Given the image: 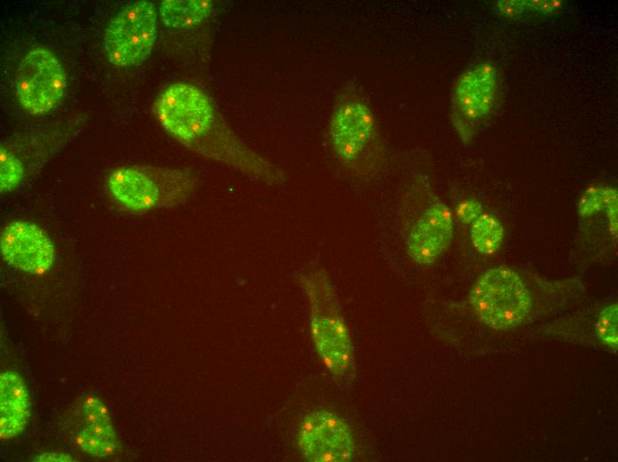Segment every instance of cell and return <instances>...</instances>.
Listing matches in <instances>:
<instances>
[{"mask_svg":"<svg viewBox=\"0 0 618 462\" xmlns=\"http://www.w3.org/2000/svg\"><path fill=\"white\" fill-rule=\"evenodd\" d=\"M309 307L310 334L325 368L337 380L354 375V355L349 329L327 272L312 267L299 275Z\"/></svg>","mask_w":618,"mask_h":462,"instance_id":"cell-1","label":"cell"},{"mask_svg":"<svg viewBox=\"0 0 618 462\" xmlns=\"http://www.w3.org/2000/svg\"><path fill=\"white\" fill-rule=\"evenodd\" d=\"M107 188L126 211L143 214L184 203L197 179L190 171L150 166H125L112 171Z\"/></svg>","mask_w":618,"mask_h":462,"instance_id":"cell-2","label":"cell"},{"mask_svg":"<svg viewBox=\"0 0 618 462\" xmlns=\"http://www.w3.org/2000/svg\"><path fill=\"white\" fill-rule=\"evenodd\" d=\"M469 299L479 319L499 331L517 327L532 309L531 294L521 276L504 267L482 273L472 285Z\"/></svg>","mask_w":618,"mask_h":462,"instance_id":"cell-3","label":"cell"},{"mask_svg":"<svg viewBox=\"0 0 618 462\" xmlns=\"http://www.w3.org/2000/svg\"><path fill=\"white\" fill-rule=\"evenodd\" d=\"M157 35V11L148 1L131 3L110 20L104 49L110 63L133 67L150 55Z\"/></svg>","mask_w":618,"mask_h":462,"instance_id":"cell-4","label":"cell"},{"mask_svg":"<svg viewBox=\"0 0 618 462\" xmlns=\"http://www.w3.org/2000/svg\"><path fill=\"white\" fill-rule=\"evenodd\" d=\"M62 64L51 51L36 47L21 60L15 77V92L20 106L34 116L54 109L66 90Z\"/></svg>","mask_w":618,"mask_h":462,"instance_id":"cell-5","label":"cell"},{"mask_svg":"<svg viewBox=\"0 0 618 462\" xmlns=\"http://www.w3.org/2000/svg\"><path fill=\"white\" fill-rule=\"evenodd\" d=\"M297 446L311 462H349L355 454V442L349 425L328 410L308 412L297 431Z\"/></svg>","mask_w":618,"mask_h":462,"instance_id":"cell-6","label":"cell"},{"mask_svg":"<svg viewBox=\"0 0 618 462\" xmlns=\"http://www.w3.org/2000/svg\"><path fill=\"white\" fill-rule=\"evenodd\" d=\"M0 250L8 265L33 275L47 272L55 259L53 243L44 229L30 221L6 225L1 233Z\"/></svg>","mask_w":618,"mask_h":462,"instance_id":"cell-7","label":"cell"},{"mask_svg":"<svg viewBox=\"0 0 618 462\" xmlns=\"http://www.w3.org/2000/svg\"><path fill=\"white\" fill-rule=\"evenodd\" d=\"M496 92V72L488 63L479 64L458 79L453 103L458 117L457 131L464 141L471 139L473 125L491 111Z\"/></svg>","mask_w":618,"mask_h":462,"instance_id":"cell-8","label":"cell"},{"mask_svg":"<svg viewBox=\"0 0 618 462\" xmlns=\"http://www.w3.org/2000/svg\"><path fill=\"white\" fill-rule=\"evenodd\" d=\"M454 233L453 215L441 202L427 206L407 227L405 244L411 259L428 265L449 246Z\"/></svg>","mask_w":618,"mask_h":462,"instance_id":"cell-9","label":"cell"},{"mask_svg":"<svg viewBox=\"0 0 618 462\" xmlns=\"http://www.w3.org/2000/svg\"><path fill=\"white\" fill-rule=\"evenodd\" d=\"M375 121L369 108L362 102L341 103L334 111L329 136L333 149L345 163L359 160L375 137Z\"/></svg>","mask_w":618,"mask_h":462,"instance_id":"cell-10","label":"cell"},{"mask_svg":"<svg viewBox=\"0 0 618 462\" xmlns=\"http://www.w3.org/2000/svg\"><path fill=\"white\" fill-rule=\"evenodd\" d=\"M83 425L76 434V443L86 454L96 457H110L118 448L117 435L108 410L103 402L88 397L81 408Z\"/></svg>","mask_w":618,"mask_h":462,"instance_id":"cell-11","label":"cell"},{"mask_svg":"<svg viewBox=\"0 0 618 462\" xmlns=\"http://www.w3.org/2000/svg\"><path fill=\"white\" fill-rule=\"evenodd\" d=\"M30 416L29 393L23 378L5 370L0 377V437L8 440L19 435Z\"/></svg>","mask_w":618,"mask_h":462,"instance_id":"cell-12","label":"cell"},{"mask_svg":"<svg viewBox=\"0 0 618 462\" xmlns=\"http://www.w3.org/2000/svg\"><path fill=\"white\" fill-rule=\"evenodd\" d=\"M208 0H165L161 3L162 21L173 29L195 28L206 20L213 10Z\"/></svg>","mask_w":618,"mask_h":462,"instance_id":"cell-13","label":"cell"},{"mask_svg":"<svg viewBox=\"0 0 618 462\" xmlns=\"http://www.w3.org/2000/svg\"><path fill=\"white\" fill-rule=\"evenodd\" d=\"M503 228L501 222L491 214H481L471 227L473 246L481 253L491 254L501 246Z\"/></svg>","mask_w":618,"mask_h":462,"instance_id":"cell-14","label":"cell"},{"mask_svg":"<svg viewBox=\"0 0 618 462\" xmlns=\"http://www.w3.org/2000/svg\"><path fill=\"white\" fill-rule=\"evenodd\" d=\"M0 190L7 193L22 182L25 171L20 161L4 147L0 149Z\"/></svg>","mask_w":618,"mask_h":462,"instance_id":"cell-15","label":"cell"},{"mask_svg":"<svg viewBox=\"0 0 618 462\" xmlns=\"http://www.w3.org/2000/svg\"><path fill=\"white\" fill-rule=\"evenodd\" d=\"M615 196H617V192L614 188L591 186L585 190L581 197L578 211L582 217H590L605 209L607 203Z\"/></svg>","mask_w":618,"mask_h":462,"instance_id":"cell-16","label":"cell"},{"mask_svg":"<svg viewBox=\"0 0 618 462\" xmlns=\"http://www.w3.org/2000/svg\"><path fill=\"white\" fill-rule=\"evenodd\" d=\"M617 312L616 304L605 307L598 314L595 325L598 338L615 351L618 345Z\"/></svg>","mask_w":618,"mask_h":462,"instance_id":"cell-17","label":"cell"},{"mask_svg":"<svg viewBox=\"0 0 618 462\" xmlns=\"http://www.w3.org/2000/svg\"><path fill=\"white\" fill-rule=\"evenodd\" d=\"M482 214V206L474 198L465 199L456 207V215L463 224H472Z\"/></svg>","mask_w":618,"mask_h":462,"instance_id":"cell-18","label":"cell"},{"mask_svg":"<svg viewBox=\"0 0 618 462\" xmlns=\"http://www.w3.org/2000/svg\"><path fill=\"white\" fill-rule=\"evenodd\" d=\"M527 7L522 1H501L497 4L498 11L506 17L517 18L523 14Z\"/></svg>","mask_w":618,"mask_h":462,"instance_id":"cell-19","label":"cell"},{"mask_svg":"<svg viewBox=\"0 0 618 462\" xmlns=\"http://www.w3.org/2000/svg\"><path fill=\"white\" fill-rule=\"evenodd\" d=\"M527 6L534 11L551 12L559 9L562 5L559 1H528Z\"/></svg>","mask_w":618,"mask_h":462,"instance_id":"cell-20","label":"cell"},{"mask_svg":"<svg viewBox=\"0 0 618 462\" xmlns=\"http://www.w3.org/2000/svg\"><path fill=\"white\" fill-rule=\"evenodd\" d=\"M33 461H39V462H60V461H65V462H71L74 461L73 457H71L67 453L64 452H46V453H42L38 455L37 457H35Z\"/></svg>","mask_w":618,"mask_h":462,"instance_id":"cell-21","label":"cell"}]
</instances>
